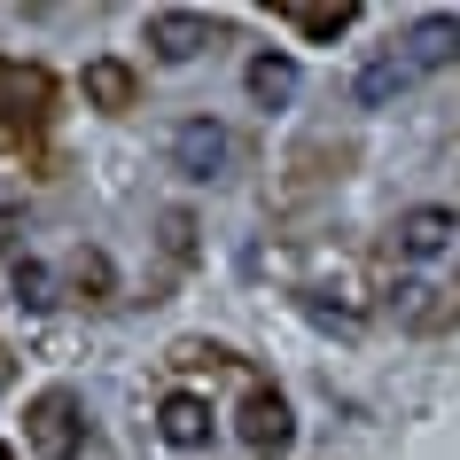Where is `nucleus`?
Returning a JSON list of instances; mask_svg holds the SVG:
<instances>
[{"label":"nucleus","instance_id":"obj_8","mask_svg":"<svg viewBox=\"0 0 460 460\" xmlns=\"http://www.w3.org/2000/svg\"><path fill=\"white\" fill-rule=\"evenodd\" d=\"M406 86H413V71L398 63V48H383V55H367V63H359V78H351V102H359V110H390Z\"/></svg>","mask_w":460,"mask_h":460},{"label":"nucleus","instance_id":"obj_7","mask_svg":"<svg viewBox=\"0 0 460 460\" xmlns=\"http://www.w3.org/2000/svg\"><path fill=\"white\" fill-rule=\"evenodd\" d=\"M211 398H195V390H172L164 406H156V437H164L172 453H203L211 445Z\"/></svg>","mask_w":460,"mask_h":460},{"label":"nucleus","instance_id":"obj_10","mask_svg":"<svg viewBox=\"0 0 460 460\" xmlns=\"http://www.w3.org/2000/svg\"><path fill=\"white\" fill-rule=\"evenodd\" d=\"M281 16H289V24L305 31V40H343V31L359 24V0H336V8H313V0H289Z\"/></svg>","mask_w":460,"mask_h":460},{"label":"nucleus","instance_id":"obj_2","mask_svg":"<svg viewBox=\"0 0 460 460\" xmlns=\"http://www.w3.org/2000/svg\"><path fill=\"white\" fill-rule=\"evenodd\" d=\"M172 172L195 180V188L226 180V172H234V133H226L218 118H180L172 125Z\"/></svg>","mask_w":460,"mask_h":460},{"label":"nucleus","instance_id":"obj_13","mask_svg":"<svg viewBox=\"0 0 460 460\" xmlns=\"http://www.w3.org/2000/svg\"><path fill=\"white\" fill-rule=\"evenodd\" d=\"M110 281H118V273H110V258H102V250H86V258H78V289L110 296Z\"/></svg>","mask_w":460,"mask_h":460},{"label":"nucleus","instance_id":"obj_14","mask_svg":"<svg viewBox=\"0 0 460 460\" xmlns=\"http://www.w3.org/2000/svg\"><path fill=\"white\" fill-rule=\"evenodd\" d=\"M0 390H8V359H0Z\"/></svg>","mask_w":460,"mask_h":460},{"label":"nucleus","instance_id":"obj_6","mask_svg":"<svg viewBox=\"0 0 460 460\" xmlns=\"http://www.w3.org/2000/svg\"><path fill=\"white\" fill-rule=\"evenodd\" d=\"M243 445L250 453H289V437H296V413H289V398L281 390H250L243 398Z\"/></svg>","mask_w":460,"mask_h":460},{"label":"nucleus","instance_id":"obj_4","mask_svg":"<svg viewBox=\"0 0 460 460\" xmlns=\"http://www.w3.org/2000/svg\"><path fill=\"white\" fill-rule=\"evenodd\" d=\"M453 234H460V211H453V203H413V211H398V258H413V266L445 258Z\"/></svg>","mask_w":460,"mask_h":460},{"label":"nucleus","instance_id":"obj_5","mask_svg":"<svg viewBox=\"0 0 460 460\" xmlns=\"http://www.w3.org/2000/svg\"><path fill=\"white\" fill-rule=\"evenodd\" d=\"M211 40H218V24L195 16V8H156V16H148V55H156V63H195Z\"/></svg>","mask_w":460,"mask_h":460},{"label":"nucleus","instance_id":"obj_15","mask_svg":"<svg viewBox=\"0 0 460 460\" xmlns=\"http://www.w3.org/2000/svg\"><path fill=\"white\" fill-rule=\"evenodd\" d=\"M0 460H16V453H8V445H0Z\"/></svg>","mask_w":460,"mask_h":460},{"label":"nucleus","instance_id":"obj_11","mask_svg":"<svg viewBox=\"0 0 460 460\" xmlns=\"http://www.w3.org/2000/svg\"><path fill=\"white\" fill-rule=\"evenodd\" d=\"M86 102H94V110H133V71H125L118 55L86 63Z\"/></svg>","mask_w":460,"mask_h":460},{"label":"nucleus","instance_id":"obj_1","mask_svg":"<svg viewBox=\"0 0 460 460\" xmlns=\"http://www.w3.org/2000/svg\"><path fill=\"white\" fill-rule=\"evenodd\" d=\"M24 437H31V453L40 460H78L86 453V406H78V390H40L24 406Z\"/></svg>","mask_w":460,"mask_h":460},{"label":"nucleus","instance_id":"obj_3","mask_svg":"<svg viewBox=\"0 0 460 460\" xmlns=\"http://www.w3.org/2000/svg\"><path fill=\"white\" fill-rule=\"evenodd\" d=\"M390 48H398V63H406L413 78L453 71V63H460V16H445V8H437V16H413V24L398 31Z\"/></svg>","mask_w":460,"mask_h":460},{"label":"nucleus","instance_id":"obj_9","mask_svg":"<svg viewBox=\"0 0 460 460\" xmlns=\"http://www.w3.org/2000/svg\"><path fill=\"white\" fill-rule=\"evenodd\" d=\"M296 86H305V71H296V55H258V63H250V102H258V110H289L296 102Z\"/></svg>","mask_w":460,"mask_h":460},{"label":"nucleus","instance_id":"obj_12","mask_svg":"<svg viewBox=\"0 0 460 460\" xmlns=\"http://www.w3.org/2000/svg\"><path fill=\"white\" fill-rule=\"evenodd\" d=\"M16 296H24L31 313H40V305H55V273L40 266V258H16Z\"/></svg>","mask_w":460,"mask_h":460}]
</instances>
